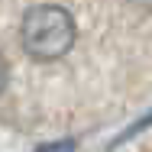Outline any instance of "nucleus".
Returning <instances> with one entry per match:
<instances>
[{
	"instance_id": "f257e3e1",
	"label": "nucleus",
	"mask_w": 152,
	"mask_h": 152,
	"mask_svg": "<svg viewBox=\"0 0 152 152\" xmlns=\"http://www.w3.org/2000/svg\"><path fill=\"white\" fill-rule=\"evenodd\" d=\"M23 49L39 61L61 58L71 45H75V20L65 7L55 3H39L26 10L23 26H20Z\"/></svg>"
},
{
	"instance_id": "f03ea898",
	"label": "nucleus",
	"mask_w": 152,
	"mask_h": 152,
	"mask_svg": "<svg viewBox=\"0 0 152 152\" xmlns=\"http://www.w3.org/2000/svg\"><path fill=\"white\" fill-rule=\"evenodd\" d=\"M149 126H152V110L146 113V117H142V120H136L133 126H129V129H126V133H120V136L113 139V146H120V142H126L129 136H136V133H142V129H149Z\"/></svg>"
},
{
	"instance_id": "7ed1b4c3",
	"label": "nucleus",
	"mask_w": 152,
	"mask_h": 152,
	"mask_svg": "<svg viewBox=\"0 0 152 152\" xmlns=\"http://www.w3.org/2000/svg\"><path fill=\"white\" fill-rule=\"evenodd\" d=\"M36 152H75V139H61V142H45Z\"/></svg>"
},
{
	"instance_id": "20e7f679",
	"label": "nucleus",
	"mask_w": 152,
	"mask_h": 152,
	"mask_svg": "<svg viewBox=\"0 0 152 152\" xmlns=\"http://www.w3.org/2000/svg\"><path fill=\"white\" fill-rule=\"evenodd\" d=\"M7 88V61H3V55H0V91Z\"/></svg>"
}]
</instances>
